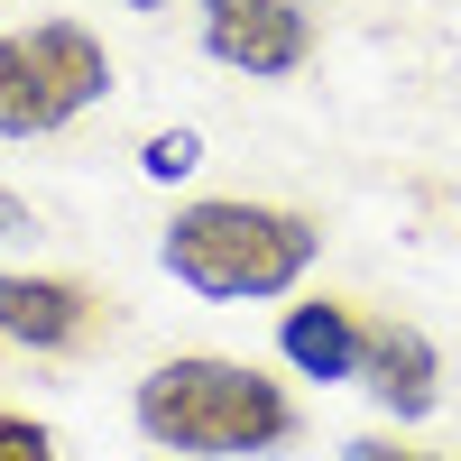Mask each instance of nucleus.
Masks as SVG:
<instances>
[{
    "label": "nucleus",
    "instance_id": "nucleus-1",
    "mask_svg": "<svg viewBox=\"0 0 461 461\" xmlns=\"http://www.w3.org/2000/svg\"><path fill=\"white\" fill-rule=\"evenodd\" d=\"M139 434L158 452H203V461H240V452H277L295 434V397L249 360L221 351H176L139 378Z\"/></svg>",
    "mask_w": 461,
    "mask_h": 461
},
{
    "label": "nucleus",
    "instance_id": "nucleus-2",
    "mask_svg": "<svg viewBox=\"0 0 461 461\" xmlns=\"http://www.w3.org/2000/svg\"><path fill=\"white\" fill-rule=\"evenodd\" d=\"M167 277L176 286H194L212 304H267V295H286L304 267L323 258V230L286 212V203H249V194H203V203H185L167 221Z\"/></svg>",
    "mask_w": 461,
    "mask_h": 461
},
{
    "label": "nucleus",
    "instance_id": "nucleus-3",
    "mask_svg": "<svg viewBox=\"0 0 461 461\" xmlns=\"http://www.w3.org/2000/svg\"><path fill=\"white\" fill-rule=\"evenodd\" d=\"M19 56H28V130H19V139H47V130H65L74 111H93V102L111 93L102 37L74 28V19H37V28L19 37Z\"/></svg>",
    "mask_w": 461,
    "mask_h": 461
},
{
    "label": "nucleus",
    "instance_id": "nucleus-4",
    "mask_svg": "<svg viewBox=\"0 0 461 461\" xmlns=\"http://www.w3.org/2000/svg\"><path fill=\"white\" fill-rule=\"evenodd\" d=\"M203 56L249 84H277L314 56V19L304 0H203Z\"/></svg>",
    "mask_w": 461,
    "mask_h": 461
},
{
    "label": "nucleus",
    "instance_id": "nucleus-5",
    "mask_svg": "<svg viewBox=\"0 0 461 461\" xmlns=\"http://www.w3.org/2000/svg\"><path fill=\"white\" fill-rule=\"evenodd\" d=\"M360 388L378 397V415L425 425V415L443 406V351L425 341V323H406V314H369V332H360Z\"/></svg>",
    "mask_w": 461,
    "mask_h": 461
},
{
    "label": "nucleus",
    "instance_id": "nucleus-6",
    "mask_svg": "<svg viewBox=\"0 0 461 461\" xmlns=\"http://www.w3.org/2000/svg\"><path fill=\"white\" fill-rule=\"evenodd\" d=\"M0 332L28 341V351H84L93 332H111V314L74 277H10L0 267Z\"/></svg>",
    "mask_w": 461,
    "mask_h": 461
},
{
    "label": "nucleus",
    "instance_id": "nucleus-7",
    "mask_svg": "<svg viewBox=\"0 0 461 461\" xmlns=\"http://www.w3.org/2000/svg\"><path fill=\"white\" fill-rule=\"evenodd\" d=\"M360 332H369V314L351 295H314L277 323V351H286L295 378H323L332 388V378H360Z\"/></svg>",
    "mask_w": 461,
    "mask_h": 461
},
{
    "label": "nucleus",
    "instance_id": "nucleus-8",
    "mask_svg": "<svg viewBox=\"0 0 461 461\" xmlns=\"http://www.w3.org/2000/svg\"><path fill=\"white\" fill-rule=\"evenodd\" d=\"M28 130V56H19V37H0V139H19Z\"/></svg>",
    "mask_w": 461,
    "mask_h": 461
},
{
    "label": "nucleus",
    "instance_id": "nucleus-9",
    "mask_svg": "<svg viewBox=\"0 0 461 461\" xmlns=\"http://www.w3.org/2000/svg\"><path fill=\"white\" fill-rule=\"evenodd\" d=\"M194 158H203V139H194V130H158V139L139 148V167L158 176V185H176V176H194Z\"/></svg>",
    "mask_w": 461,
    "mask_h": 461
},
{
    "label": "nucleus",
    "instance_id": "nucleus-10",
    "mask_svg": "<svg viewBox=\"0 0 461 461\" xmlns=\"http://www.w3.org/2000/svg\"><path fill=\"white\" fill-rule=\"evenodd\" d=\"M0 461H56V434L37 425V415H10V406H0Z\"/></svg>",
    "mask_w": 461,
    "mask_h": 461
},
{
    "label": "nucleus",
    "instance_id": "nucleus-11",
    "mask_svg": "<svg viewBox=\"0 0 461 461\" xmlns=\"http://www.w3.org/2000/svg\"><path fill=\"white\" fill-rule=\"evenodd\" d=\"M341 461H461V452H425V443H397V434H351Z\"/></svg>",
    "mask_w": 461,
    "mask_h": 461
},
{
    "label": "nucleus",
    "instance_id": "nucleus-12",
    "mask_svg": "<svg viewBox=\"0 0 461 461\" xmlns=\"http://www.w3.org/2000/svg\"><path fill=\"white\" fill-rule=\"evenodd\" d=\"M10 230H28V203H19V194H0V240H10Z\"/></svg>",
    "mask_w": 461,
    "mask_h": 461
},
{
    "label": "nucleus",
    "instance_id": "nucleus-13",
    "mask_svg": "<svg viewBox=\"0 0 461 461\" xmlns=\"http://www.w3.org/2000/svg\"><path fill=\"white\" fill-rule=\"evenodd\" d=\"M130 10H167V0H130Z\"/></svg>",
    "mask_w": 461,
    "mask_h": 461
}]
</instances>
